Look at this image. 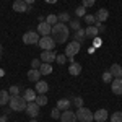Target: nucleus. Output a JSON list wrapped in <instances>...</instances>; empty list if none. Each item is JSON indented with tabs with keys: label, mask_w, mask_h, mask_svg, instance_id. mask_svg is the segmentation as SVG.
<instances>
[{
	"label": "nucleus",
	"mask_w": 122,
	"mask_h": 122,
	"mask_svg": "<svg viewBox=\"0 0 122 122\" xmlns=\"http://www.w3.org/2000/svg\"><path fill=\"white\" fill-rule=\"evenodd\" d=\"M0 52H2V44H0Z\"/></svg>",
	"instance_id": "44"
},
{
	"label": "nucleus",
	"mask_w": 122,
	"mask_h": 122,
	"mask_svg": "<svg viewBox=\"0 0 122 122\" xmlns=\"http://www.w3.org/2000/svg\"><path fill=\"white\" fill-rule=\"evenodd\" d=\"M10 109L11 111H18V112H21V111H26V106H28V101L23 98V96H10Z\"/></svg>",
	"instance_id": "2"
},
{
	"label": "nucleus",
	"mask_w": 122,
	"mask_h": 122,
	"mask_svg": "<svg viewBox=\"0 0 122 122\" xmlns=\"http://www.w3.org/2000/svg\"><path fill=\"white\" fill-rule=\"evenodd\" d=\"M75 114H76L78 122H93L94 121V112H91L88 107H78Z\"/></svg>",
	"instance_id": "3"
},
{
	"label": "nucleus",
	"mask_w": 122,
	"mask_h": 122,
	"mask_svg": "<svg viewBox=\"0 0 122 122\" xmlns=\"http://www.w3.org/2000/svg\"><path fill=\"white\" fill-rule=\"evenodd\" d=\"M72 103L75 104L76 107H83V98H80V96H75V98L72 99Z\"/></svg>",
	"instance_id": "32"
},
{
	"label": "nucleus",
	"mask_w": 122,
	"mask_h": 122,
	"mask_svg": "<svg viewBox=\"0 0 122 122\" xmlns=\"http://www.w3.org/2000/svg\"><path fill=\"white\" fill-rule=\"evenodd\" d=\"M23 98H25L28 103H31V101H36V98H38V94H36V90H31V88L25 90V93H23Z\"/></svg>",
	"instance_id": "17"
},
{
	"label": "nucleus",
	"mask_w": 122,
	"mask_h": 122,
	"mask_svg": "<svg viewBox=\"0 0 122 122\" xmlns=\"http://www.w3.org/2000/svg\"><path fill=\"white\" fill-rule=\"evenodd\" d=\"M60 116H62V114H60V109H59V107H54L52 112H51V117H52V119H60Z\"/></svg>",
	"instance_id": "37"
},
{
	"label": "nucleus",
	"mask_w": 122,
	"mask_h": 122,
	"mask_svg": "<svg viewBox=\"0 0 122 122\" xmlns=\"http://www.w3.org/2000/svg\"><path fill=\"white\" fill-rule=\"evenodd\" d=\"M75 15L78 16V18H81V16H85V15H86V10H85L83 5H81V7H78V8L75 10Z\"/></svg>",
	"instance_id": "33"
},
{
	"label": "nucleus",
	"mask_w": 122,
	"mask_h": 122,
	"mask_svg": "<svg viewBox=\"0 0 122 122\" xmlns=\"http://www.w3.org/2000/svg\"><path fill=\"white\" fill-rule=\"evenodd\" d=\"M60 121H62V122H78V119H76V114L73 112V111L67 109V111H64V112H62Z\"/></svg>",
	"instance_id": "9"
},
{
	"label": "nucleus",
	"mask_w": 122,
	"mask_h": 122,
	"mask_svg": "<svg viewBox=\"0 0 122 122\" xmlns=\"http://www.w3.org/2000/svg\"><path fill=\"white\" fill-rule=\"evenodd\" d=\"M94 16H96V21H99V23H104L106 20L109 18V11H107L106 8H99L98 11H96V15H94Z\"/></svg>",
	"instance_id": "14"
},
{
	"label": "nucleus",
	"mask_w": 122,
	"mask_h": 122,
	"mask_svg": "<svg viewBox=\"0 0 122 122\" xmlns=\"http://www.w3.org/2000/svg\"><path fill=\"white\" fill-rule=\"evenodd\" d=\"M109 72L112 73L114 78H122V67L119 64H112L111 68H109Z\"/></svg>",
	"instance_id": "19"
},
{
	"label": "nucleus",
	"mask_w": 122,
	"mask_h": 122,
	"mask_svg": "<svg viewBox=\"0 0 122 122\" xmlns=\"http://www.w3.org/2000/svg\"><path fill=\"white\" fill-rule=\"evenodd\" d=\"M80 42L78 41H72V42H68L65 47V56L70 59V57H75L78 52H80Z\"/></svg>",
	"instance_id": "6"
},
{
	"label": "nucleus",
	"mask_w": 122,
	"mask_h": 122,
	"mask_svg": "<svg viewBox=\"0 0 122 122\" xmlns=\"http://www.w3.org/2000/svg\"><path fill=\"white\" fill-rule=\"evenodd\" d=\"M38 33L41 34V36H49V34L52 33V26L44 20L42 23H39V25H38Z\"/></svg>",
	"instance_id": "8"
},
{
	"label": "nucleus",
	"mask_w": 122,
	"mask_h": 122,
	"mask_svg": "<svg viewBox=\"0 0 122 122\" xmlns=\"http://www.w3.org/2000/svg\"><path fill=\"white\" fill-rule=\"evenodd\" d=\"M25 2H26V3H28V5H33V3H34V2H36V0H25Z\"/></svg>",
	"instance_id": "40"
},
{
	"label": "nucleus",
	"mask_w": 122,
	"mask_h": 122,
	"mask_svg": "<svg viewBox=\"0 0 122 122\" xmlns=\"http://www.w3.org/2000/svg\"><path fill=\"white\" fill-rule=\"evenodd\" d=\"M51 36L54 38L57 44H64V42H67V39L70 36V28L67 26V23H57L52 26Z\"/></svg>",
	"instance_id": "1"
},
{
	"label": "nucleus",
	"mask_w": 122,
	"mask_h": 122,
	"mask_svg": "<svg viewBox=\"0 0 122 122\" xmlns=\"http://www.w3.org/2000/svg\"><path fill=\"white\" fill-rule=\"evenodd\" d=\"M47 90H49V85H47V81L39 80L38 83H36V93H38V94H46Z\"/></svg>",
	"instance_id": "18"
},
{
	"label": "nucleus",
	"mask_w": 122,
	"mask_h": 122,
	"mask_svg": "<svg viewBox=\"0 0 122 122\" xmlns=\"http://www.w3.org/2000/svg\"><path fill=\"white\" fill-rule=\"evenodd\" d=\"M111 90L114 94H122V78H114L111 81Z\"/></svg>",
	"instance_id": "11"
},
{
	"label": "nucleus",
	"mask_w": 122,
	"mask_h": 122,
	"mask_svg": "<svg viewBox=\"0 0 122 122\" xmlns=\"http://www.w3.org/2000/svg\"><path fill=\"white\" fill-rule=\"evenodd\" d=\"M0 122H7V117H2L0 116Z\"/></svg>",
	"instance_id": "41"
},
{
	"label": "nucleus",
	"mask_w": 122,
	"mask_h": 122,
	"mask_svg": "<svg viewBox=\"0 0 122 122\" xmlns=\"http://www.w3.org/2000/svg\"><path fill=\"white\" fill-rule=\"evenodd\" d=\"M39 107H41V106H38L36 101H31V103H28V106H26V114H28L31 119H36L39 116Z\"/></svg>",
	"instance_id": "7"
},
{
	"label": "nucleus",
	"mask_w": 122,
	"mask_h": 122,
	"mask_svg": "<svg viewBox=\"0 0 122 122\" xmlns=\"http://www.w3.org/2000/svg\"><path fill=\"white\" fill-rule=\"evenodd\" d=\"M41 64H42L41 59H33V60H31V68H38V70H39Z\"/></svg>",
	"instance_id": "36"
},
{
	"label": "nucleus",
	"mask_w": 122,
	"mask_h": 122,
	"mask_svg": "<svg viewBox=\"0 0 122 122\" xmlns=\"http://www.w3.org/2000/svg\"><path fill=\"white\" fill-rule=\"evenodd\" d=\"M39 39H41V34H39L38 31H26V33L23 34V42L28 44V46H31V44H38Z\"/></svg>",
	"instance_id": "5"
},
{
	"label": "nucleus",
	"mask_w": 122,
	"mask_h": 122,
	"mask_svg": "<svg viewBox=\"0 0 122 122\" xmlns=\"http://www.w3.org/2000/svg\"><path fill=\"white\" fill-rule=\"evenodd\" d=\"M73 38H75L73 41H78V42L81 44V42L85 41V38H86V33H85V29H83V28H80L78 31H75V33H73Z\"/></svg>",
	"instance_id": "22"
},
{
	"label": "nucleus",
	"mask_w": 122,
	"mask_h": 122,
	"mask_svg": "<svg viewBox=\"0 0 122 122\" xmlns=\"http://www.w3.org/2000/svg\"><path fill=\"white\" fill-rule=\"evenodd\" d=\"M80 28H81V23H80V20H78V18L70 20V29H73V31H78Z\"/></svg>",
	"instance_id": "27"
},
{
	"label": "nucleus",
	"mask_w": 122,
	"mask_h": 122,
	"mask_svg": "<svg viewBox=\"0 0 122 122\" xmlns=\"http://www.w3.org/2000/svg\"><path fill=\"white\" fill-rule=\"evenodd\" d=\"M10 91H5V90H2L0 91V106H5V104L10 103Z\"/></svg>",
	"instance_id": "21"
},
{
	"label": "nucleus",
	"mask_w": 122,
	"mask_h": 122,
	"mask_svg": "<svg viewBox=\"0 0 122 122\" xmlns=\"http://www.w3.org/2000/svg\"><path fill=\"white\" fill-rule=\"evenodd\" d=\"M46 2H47V3H56L57 0H46Z\"/></svg>",
	"instance_id": "42"
},
{
	"label": "nucleus",
	"mask_w": 122,
	"mask_h": 122,
	"mask_svg": "<svg viewBox=\"0 0 122 122\" xmlns=\"http://www.w3.org/2000/svg\"><path fill=\"white\" fill-rule=\"evenodd\" d=\"M68 73H70L72 76H78L80 73H81V65H80L78 62H72L70 67H68Z\"/></svg>",
	"instance_id": "15"
},
{
	"label": "nucleus",
	"mask_w": 122,
	"mask_h": 122,
	"mask_svg": "<svg viewBox=\"0 0 122 122\" xmlns=\"http://www.w3.org/2000/svg\"><path fill=\"white\" fill-rule=\"evenodd\" d=\"M29 122H38V121H36V119H31V121H29Z\"/></svg>",
	"instance_id": "43"
},
{
	"label": "nucleus",
	"mask_w": 122,
	"mask_h": 122,
	"mask_svg": "<svg viewBox=\"0 0 122 122\" xmlns=\"http://www.w3.org/2000/svg\"><path fill=\"white\" fill-rule=\"evenodd\" d=\"M112 80H114V76H112L111 72H104V73H103V81H104V83H111Z\"/></svg>",
	"instance_id": "31"
},
{
	"label": "nucleus",
	"mask_w": 122,
	"mask_h": 122,
	"mask_svg": "<svg viewBox=\"0 0 122 122\" xmlns=\"http://www.w3.org/2000/svg\"><path fill=\"white\" fill-rule=\"evenodd\" d=\"M109 117V112L106 109H98L94 112V121L96 122H106V119Z\"/></svg>",
	"instance_id": "13"
},
{
	"label": "nucleus",
	"mask_w": 122,
	"mask_h": 122,
	"mask_svg": "<svg viewBox=\"0 0 122 122\" xmlns=\"http://www.w3.org/2000/svg\"><path fill=\"white\" fill-rule=\"evenodd\" d=\"M57 18H59V23H70V15L64 11V13H59L57 15Z\"/></svg>",
	"instance_id": "25"
},
{
	"label": "nucleus",
	"mask_w": 122,
	"mask_h": 122,
	"mask_svg": "<svg viewBox=\"0 0 122 122\" xmlns=\"http://www.w3.org/2000/svg\"><path fill=\"white\" fill-rule=\"evenodd\" d=\"M10 94H11V96H18V94H20V86H18V85L10 86Z\"/></svg>",
	"instance_id": "34"
},
{
	"label": "nucleus",
	"mask_w": 122,
	"mask_h": 122,
	"mask_svg": "<svg viewBox=\"0 0 122 122\" xmlns=\"http://www.w3.org/2000/svg\"><path fill=\"white\" fill-rule=\"evenodd\" d=\"M28 80H29V81L38 83L39 80H41V72H39L38 68H31V70L28 72Z\"/></svg>",
	"instance_id": "16"
},
{
	"label": "nucleus",
	"mask_w": 122,
	"mask_h": 122,
	"mask_svg": "<svg viewBox=\"0 0 122 122\" xmlns=\"http://www.w3.org/2000/svg\"><path fill=\"white\" fill-rule=\"evenodd\" d=\"M36 103H38V106H46V104H47L46 94H39L38 98H36Z\"/></svg>",
	"instance_id": "30"
},
{
	"label": "nucleus",
	"mask_w": 122,
	"mask_h": 122,
	"mask_svg": "<svg viewBox=\"0 0 122 122\" xmlns=\"http://www.w3.org/2000/svg\"><path fill=\"white\" fill-rule=\"evenodd\" d=\"M39 72H41V75H49V73H52V65L42 62L41 67H39Z\"/></svg>",
	"instance_id": "23"
},
{
	"label": "nucleus",
	"mask_w": 122,
	"mask_h": 122,
	"mask_svg": "<svg viewBox=\"0 0 122 122\" xmlns=\"http://www.w3.org/2000/svg\"><path fill=\"white\" fill-rule=\"evenodd\" d=\"M99 44H101V39L94 38V46H99Z\"/></svg>",
	"instance_id": "39"
},
{
	"label": "nucleus",
	"mask_w": 122,
	"mask_h": 122,
	"mask_svg": "<svg viewBox=\"0 0 122 122\" xmlns=\"http://www.w3.org/2000/svg\"><path fill=\"white\" fill-rule=\"evenodd\" d=\"M13 10L18 11V13H25L29 10V5L25 0H16V2H13Z\"/></svg>",
	"instance_id": "10"
},
{
	"label": "nucleus",
	"mask_w": 122,
	"mask_h": 122,
	"mask_svg": "<svg viewBox=\"0 0 122 122\" xmlns=\"http://www.w3.org/2000/svg\"><path fill=\"white\" fill-rule=\"evenodd\" d=\"M94 2H96V0H81V5H83L85 8H90V7L94 5Z\"/></svg>",
	"instance_id": "38"
},
{
	"label": "nucleus",
	"mask_w": 122,
	"mask_h": 122,
	"mask_svg": "<svg viewBox=\"0 0 122 122\" xmlns=\"http://www.w3.org/2000/svg\"><path fill=\"white\" fill-rule=\"evenodd\" d=\"M70 104H72L70 99L62 98V99H59V101H57V107H59L60 111H67V109H70Z\"/></svg>",
	"instance_id": "20"
},
{
	"label": "nucleus",
	"mask_w": 122,
	"mask_h": 122,
	"mask_svg": "<svg viewBox=\"0 0 122 122\" xmlns=\"http://www.w3.org/2000/svg\"><path fill=\"white\" fill-rule=\"evenodd\" d=\"M46 21L51 25V26H54V25H57V23H59V18H57V15H47Z\"/></svg>",
	"instance_id": "29"
},
{
	"label": "nucleus",
	"mask_w": 122,
	"mask_h": 122,
	"mask_svg": "<svg viewBox=\"0 0 122 122\" xmlns=\"http://www.w3.org/2000/svg\"><path fill=\"white\" fill-rule=\"evenodd\" d=\"M56 60H57V64H59V65H64V64L67 62V56H65V54H60V56L56 57Z\"/></svg>",
	"instance_id": "35"
},
{
	"label": "nucleus",
	"mask_w": 122,
	"mask_h": 122,
	"mask_svg": "<svg viewBox=\"0 0 122 122\" xmlns=\"http://www.w3.org/2000/svg\"><path fill=\"white\" fill-rule=\"evenodd\" d=\"M39 47L42 49V51H52L54 47H56V41H54V38L52 36H41V39H39Z\"/></svg>",
	"instance_id": "4"
},
{
	"label": "nucleus",
	"mask_w": 122,
	"mask_h": 122,
	"mask_svg": "<svg viewBox=\"0 0 122 122\" xmlns=\"http://www.w3.org/2000/svg\"><path fill=\"white\" fill-rule=\"evenodd\" d=\"M56 52L54 51H42V54H41V60L42 62H46V64H51V62H54L56 60Z\"/></svg>",
	"instance_id": "12"
},
{
	"label": "nucleus",
	"mask_w": 122,
	"mask_h": 122,
	"mask_svg": "<svg viewBox=\"0 0 122 122\" xmlns=\"http://www.w3.org/2000/svg\"><path fill=\"white\" fill-rule=\"evenodd\" d=\"M85 33H86V36H90V38H96L98 34H99V31L96 26H88V28L85 29Z\"/></svg>",
	"instance_id": "24"
},
{
	"label": "nucleus",
	"mask_w": 122,
	"mask_h": 122,
	"mask_svg": "<svg viewBox=\"0 0 122 122\" xmlns=\"http://www.w3.org/2000/svg\"><path fill=\"white\" fill-rule=\"evenodd\" d=\"M0 59H2V52H0Z\"/></svg>",
	"instance_id": "45"
},
{
	"label": "nucleus",
	"mask_w": 122,
	"mask_h": 122,
	"mask_svg": "<svg viewBox=\"0 0 122 122\" xmlns=\"http://www.w3.org/2000/svg\"><path fill=\"white\" fill-rule=\"evenodd\" d=\"M83 20H85V23H88V26H94V23H98L94 15H85Z\"/></svg>",
	"instance_id": "26"
},
{
	"label": "nucleus",
	"mask_w": 122,
	"mask_h": 122,
	"mask_svg": "<svg viewBox=\"0 0 122 122\" xmlns=\"http://www.w3.org/2000/svg\"><path fill=\"white\" fill-rule=\"evenodd\" d=\"M111 122H122V111H116L114 114H111Z\"/></svg>",
	"instance_id": "28"
}]
</instances>
